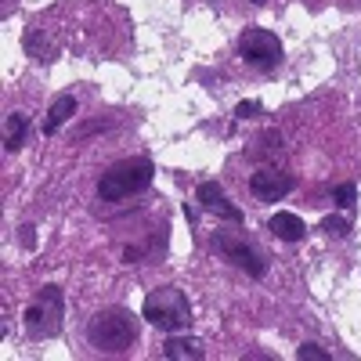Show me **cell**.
Instances as JSON below:
<instances>
[{"mask_svg": "<svg viewBox=\"0 0 361 361\" xmlns=\"http://www.w3.org/2000/svg\"><path fill=\"white\" fill-rule=\"evenodd\" d=\"M87 340L98 354H127L137 343V318L127 307H105L87 322Z\"/></svg>", "mask_w": 361, "mask_h": 361, "instance_id": "obj_1", "label": "cell"}, {"mask_svg": "<svg viewBox=\"0 0 361 361\" xmlns=\"http://www.w3.org/2000/svg\"><path fill=\"white\" fill-rule=\"evenodd\" d=\"M141 318L152 322L156 329H163V333H180V329L192 325V304L185 289L177 286H159L145 296V307H141Z\"/></svg>", "mask_w": 361, "mask_h": 361, "instance_id": "obj_2", "label": "cell"}, {"mask_svg": "<svg viewBox=\"0 0 361 361\" xmlns=\"http://www.w3.org/2000/svg\"><path fill=\"white\" fill-rule=\"evenodd\" d=\"M152 173H156L152 159H145V156L141 159H123V163H116L102 173L98 195H102V202H123V199H130V195H137V192H145L148 185H152Z\"/></svg>", "mask_w": 361, "mask_h": 361, "instance_id": "obj_3", "label": "cell"}, {"mask_svg": "<svg viewBox=\"0 0 361 361\" xmlns=\"http://www.w3.org/2000/svg\"><path fill=\"white\" fill-rule=\"evenodd\" d=\"M62 318H66V293L62 286H44L33 300L25 304L22 325L33 340H51L62 333Z\"/></svg>", "mask_w": 361, "mask_h": 361, "instance_id": "obj_4", "label": "cell"}, {"mask_svg": "<svg viewBox=\"0 0 361 361\" xmlns=\"http://www.w3.org/2000/svg\"><path fill=\"white\" fill-rule=\"evenodd\" d=\"M214 250H217L224 260H231L235 267H243L246 275H253V279H264V275H267V260H264V253H260L253 243H246L243 235L217 231V235H214Z\"/></svg>", "mask_w": 361, "mask_h": 361, "instance_id": "obj_5", "label": "cell"}, {"mask_svg": "<svg viewBox=\"0 0 361 361\" xmlns=\"http://www.w3.org/2000/svg\"><path fill=\"white\" fill-rule=\"evenodd\" d=\"M238 54H243L250 66H257V69H275L282 62V40L275 33H267V29L250 25L246 33L238 37Z\"/></svg>", "mask_w": 361, "mask_h": 361, "instance_id": "obj_6", "label": "cell"}, {"mask_svg": "<svg viewBox=\"0 0 361 361\" xmlns=\"http://www.w3.org/2000/svg\"><path fill=\"white\" fill-rule=\"evenodd\" d=\"M296 188V180L289 173H279V170H257L250 177V192L260 199V202H279L286 199L289 192Z\"/></svg>", "mask_w": 361, "mask_h": 361, "instance_id": "obj_7", "label": "cell"}, {"mask_svg": "<svg viewBox=\"0 0 361 361\" xmlns=\"http://www.w3.org/2000/svg\"><path fill=\"white\" fill-rule=\"evenodd\" d=\"M195 199L202 202V209H209V214H217V217H224L231 224H243V209L228 202V195H224V188L217 185V180H202Z\"/></svg>", "mask_w": 361, "mask_h": 361, "instance_id": "obj_8", "label": "cell"}, {"mask_svg": "<svg viewBox=\"0 0 361 361\" xmlns=\"http://www.w3.org/2000/svg\"><path fill=\"white\" fill-rule=\"evenodd\" d=\"M163 357L166 361H202L206 357V347L195 336H170L163 343Z\"/></svg>", "mask_w": 361, "mask_h": 361, "instance_id": "obj_9", "label": "cell"}, {"mask_svg": "<svg viewBox=\"0 0 361 361\" xmlns=\"http://www.w3.org/2000/svg\"><path fill=\"white\" fill-rule=\"evenodd\" d=\"M73 116H76V98H73V94L54 98V105H51V112H47V119H44V134H58Z\"/></svg>", "mask_w": 361, "mask_h": 361, "instance_id": "obj_10", "label": "cell"}, {"mask_svg": "<svg viewBox=\"0 0 361 361\" xmlns=\"http://www.w3.org/2000/svg\"><path fill=\"white\" fill-rule=\"evenodd\" d=\"M267 231H275L282 243H296V238H304L307 228H304V221H300L296 214H286V209H279V214L267 221Z\"/></svg>", "mask_w": 361, "mask_h": 361, "instance_id": "obj_11", "label": "cell"}, {"mask_svg": "<svg viewBox=\"0 0 361 361\" xmlns=\"http://www.w3.org/2000/svg\"><path fill=\"white\" fill-rule=\"evenodd\" d=\"M25 127H29V119H25L22 112H11V116L4 119V148H8V152H18V148H22Z\"/></svg>", "mask_w": 361, "mask_h": 361, "instance_id": "obj_12", "label": "cell"}, {"mask_svg": "<svg viewBox=\"0 0 361 361\" xmlns=\"http://www.w3.org/2000/svg\"><path fill=\"white\" fill-rule=\"evenodd\" d=\"M322 231H329L333 238H347L350 235V221L347 217H325L322 221Z\"/></svg>", "mask_w": 361, "mask_h": 361, "instance_id": "obj_13", "label": "cell"}, {"mask_svg": "<svg viewBox=\"0 0 361 361\" xmlns=\"http://www.w3.org/2000/svg\"><path fill=\"white\" fill-rule=\"evenodd\" d=\"M333 199H336L340 209H350V206L357 202V188H354V185H340V188L333 192Z\"/></svg>", "mask_w": 361, "mask_h": 361, "instance_id": "obj_14", "label": "cell"}, {"mask_svg": "<svg viewBox=\"0 0 361 361\" xmlns=\"http://www.w3.org/2000/svg\"><path fill=\"white\" fill-rule=\"evenodd\" d=\"M296 357L300 361H329V350H322L318 343H304V347H296Z\"/></svg>", "mask_w": 361, "mask_h": 361, "instance_id": "obj_15", "label": "cell"}, {"mask_svg": "<svg viewBox=\"0 0 361 361\" xmlns=\"http://www.w3.org/2000/svg\"><path fill=\"white\" fill-rule=\"evenodd\" d=\"M260 112V102H243L235 109V119H250V116H257Z\"/></svg>", "mask_w": 361, "mask_h": 361, "instance_id": "obj_16", "label": "cell"}, {"mask_svg": "<svg viewBox=\"0 0 361 361\" xmlns=\"http://www.w3.org/2000/svg\"><path fill=\"white\" fill-rule=\"evenodd\" d=\"M253 4H264V0H253Z\"/></svg>", "mask_w": 361, "mask_h": 361, "instance_id": "obj_17", "label": "cell"}]
</instances>
